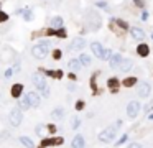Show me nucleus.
Masks as SVG:
<instances>
[{
	"label": "nucleus",
	"mask_w": 153,
	"mask_h": 148,
	"mask_svg": "<svg viewBox=\"0 0 153 148\" xmlns=\"http://www.w3.org/2000/svg\"><path fill=\"white\" fill-rule=\"evenodd\" d=\"M48 53H50V41H40L31 48V54L36 59H43Z\"/></svg>",
	"instance_id": "f257e3e1"
},
{
	"label": "nucleus",
	"mask_w": 153,
	"mask_h": 148,
	"mask_svg": "<svg viewBox=\"0 0 153 148\" xmlns=\"http://www.w3.org/2000/svg\"><path fill=\"white\" fill-rule=\"evenodd\" d=\"M86 21L87 25H89V28L91 30H99L101 28V17H99V13H97L96 10H87L86 12Z\"/></svg>",
	"instance_id": "f03ea898"
},
{
	"label": "nucleus",
	"mask_w": 153,
	"mask_h": 148,
	"mask_svg": "<svg viewBox=\"0 0 153 148\" xmlns=\"http://www.w3.org/2000/svg\"><path fill=\"white\" fill-rule=\"evenodd\" d=\"M115 133H117V125L109 127V128H105L104 132L99 133V140L104 142V143H109V142H112L114 138H115Z\"/></svg>",
	"instance_id": "7ed1b4c3"
},
{
	"label": "nucleus",
	"mask_w": 153,
	"mask_h": 148,
	"mask_svg": "<svg viewBox=\"0 0 153 148\" xmlns=\"http://www.w3.org/2000/svg\"><path fill=\"white\" fill-rule=\"evenodd\" d=\"M21 120H23V114H21L20 109H13L10 112V115H8V122H10V125L13 128L15 127H20Z\"/></svg>",
	"instance_id": "20e7f679"
},
{
	"label": "nucleus",
	"mask_w": 153,
	"mask_h": 148,
	"mask_svg": "<svg viewBox=\"0 0 153 148\" xmlns=\"http://www.w3.org/2000/svg\"><path fill=\"white\" fill-rule=\"evenodd\" d=\"M138 110H140V104H138L137 101H132V102L127 105V115L130 118L137 117V115H138Z\"/></svg>",
	"instance_id": "39448f33"
},
{
	"label": "nucleus",
	"mask_w": 153,
	"mask_h": 148,
	"mask_svg": "<svg viewBox=\"0 0 153 148\" xmlns=\"http://www.w3.org/2000/svg\"><path fill=\"white\" fill-rule=\"evenodd\" d=\"M84 46H86V40L77 36V38H74V40H72L71 46H69V50H71V51H81Z\"/></svg>",
	"instance_id": "423d86ee"
},
{
	"label": "nucleus",
	"mask_w": 153,
	"mask_h": 148,
	"mask_svg": "<svg viewBox=\"0 0 153 148\" xmlns=\"http://www.w3.org/2000/svg\"><path fill=\"white\" fill-rule=\"evenodd\" d=\"M25 99L28 101L30 107H38V105H40V96H38L36 92H28Z\"/></svg>",
	"instance_id": "0eeeda50"
},
{
	"label": "nucleus",
	"mask_w": 153,
	"mask_h": 148,
	"mask_svg": "<svg viewBox=\"0 0 153 148\" xmlns=\"http://www.w3.org/2000/svg\"><path fill=\"white\" fill-rule=\"evenodd\" d=\"M137 92H138L140 97H147V96H150V92H152V86H150L148 82H142V84L138 86Z\"/></svg>",
	"instance_id": "6e6552de"
},
{
	"label": "nucleus",
	"mask_w": 153,
	"mask_h": 148,
	"mask_svg": "<svg viewBox=\"0 0 153 148\" xmlns=\"http://www.w3.org/2000/svg\"><path fill=\"white\" fill-rule=\"evenodd\" d=\"M130 33H132V38L137 41H143L145 40V31L140 30V28H137V26H133L132 30H130Z\"/></svg>",
	"instance_id": "1a4fd4ad"
},
{
	"label": "nucleus",
	"mask_w": 153,
	"mask_h": 148,
	"mask_svg": "<svg viewBox=\"0 0 153 148\" xmlns=\"http://www.w3.org/2000/svg\"><path fill=\"white\" fill-rule=\"evenodd\" d=\"M91 50H92V53H94V56H97V58H102V56H104V48H102L101 43L94 41V43L91 45Z\"/></svg>",
	"instance_id": "9d476101"
},
{
	"label": "nucleus",
	"mask_w": 153,
	"mask_h": 148,
	"mask_svg": "<svg viewBox=\"0 0 153 148\" xmlns=\"http://www.w3.org/2000/svg\"><path fill=\"white\" fill-rule=\"evenodd\" d=\"M72 148H84L86 147V140L82 135H76V137L72 138V143H71Z\"/></svg>",
	"instance_id": "9b49d317"
},
{
	"label": "nucleus",
	"mask_w": 153,
	"mask_h": 148,
	"mask_svg": "<svg viewBox=\"0 0 153 148\" xmlns=\"http://www.w3.org/2000/svg\"><path fill=\"white\" fill-rule=\"evenodd\" d=\"M132 66H133L132 59H122V63H120V66H119V69H120L122 72H128L130 69H132Z\"/></svg>",
	"instance_id": "f8f14e48"
},
{
	"label": "nucleus",
	"mask_w": 153,
	"mask_h": 148,
	"mask_svg": "<svg viewBox=\"0 0 153 148\" xmlns=\"http://www.w3.org/2000/svg\"><path fill=\"white\" fill-rule=\"evenodd\" d=\"M31 81H33V84H35L36 87H41L43 84H46V82H45V76H43V74H33Z\"/></svg>",
	"instance_id": "ddd939ff"
},
{
	"label": "nucleus",
	"mask_w": 153,
	"mask_h": 148,
	"mask_svg": "<svg viewBox=\"0 0 153 148\" xmlns=\"http://www.w3.org/2000/svg\"><path fill=\"white\" fill-rule=\"evenodd\" d=\"M122 59H123V58L120 56V54H114V56L110 58V67H112V69H117V67L120 66Z\"/></svg>",
	"instance_id": "4468645a"
},
{
	"label": "nucleus",
	"mask_w": 153,
	"mask_h": 148,
	"mask_svg": "<svg viewBox=\"0 0 153 148\" xmlns=\"http://www.w3.org/2000/svg\"><path fill=\"white\" fill-rule=\"evenodd\" d=\"M21 92H23V86L21 84H15V86L12 87V96L17 97V99L21 96Z\"/></svg>",
	"instance_id": "2eb2a0df"
},
{
	"label": "nucleus",
	"mask_w": 153,
	"mask_h": 148,
	"mask_svg": "<svg viewBox=\"0 0 153 148\" xmlns=\"http://www.w3.org/2000/svg\"><path fill=\"white\" fill-rule=\"evenodd\" d=\"M51 26H53V30L61 28L63 26V18L61 17H53V18H51Z\"/></svg>",
	"instance_id": "dca6fc26"
},
{
	"label": "nucleus",
	"mask_w": 153,
	"mask_h": 148,
	"mask_svg": "<svg viewBox=\"0 0 153 148\" xmlns=\"http://www.w3.org/2000/svg\"><path fill=\"white\" fill-rule=\"evenodd\" d=\"M68 67L71 71H79L81 69V63H79V59H71V61L68 63Z\"/></svg>",
	"instance_id": "f3484780"
},
{
	"label": "nucleus",
	"mask_w": 153,
	"mask_h": 148,
	"mask_svg": "<svg viewBox=\"0 0 153 148\" xmlns=\"http://www.w3.org/2000/svg\"><path fill=\"white\" fill-rule=\"evenodd\" d=\"M137 53L140 54V56H148V53H150V48H148L147 45H138V50H137Z\"/></svg>",
	"instance_id": "a211bd4d"
},
{
	"label": "nucleus",
	"mask_w": 153,
	"mask_h": 148,
	"mask_svg": "<svg viewBox=\"0 0 153 148\" xmlns=\"http://www.w3.org/2000/svg\"><path fill=\"white\" fill-rule=\"evenodd\" d=\"M20 143L23 145V147H26V148H33L35 147V143L31 142V138H28V137H20Z\"/></svg>",
	"instance_id": "6ab92c4d"
},
{
	"label": "nucleus",
	"mask_w": 153,
	"mask_h": 148,
	"mask_svg": "<svg viewBox=\"0 0 153 148\" xmlns=\"http://www.w3.org/2000/svg\"><path fill=\"white\" fill-rule=\"evenodd\" d=\"M51 115L54 118H58V120H61L63 117H64V109H61V107H58V109H54L53 112H51Z\"/></svg>",
	"instance_id": "aec40b11"
},
{
	"label": "nucleus",
	"mask_w": 153,
	"mask_h": 148,
	"mask_svg": "<svg viewBox=\"0 0 153 148\" xmlns=\"http://www.w3.org/2000/svg\"><path fill=\"white\" fill-rule=\"evenodd\" d=\"M79 63H81V66H89L91 64V58L87 56V54H81L79 56Z\"/></svg>",
	"instance_id": "412c9836"
},
{
	"label": "nucleus",
	"mask_w": 153,
	"mask_h": 148,
	"mask_svg": "<svg viewBox=\"0 0 153 148\" xmlns=\"http://www.w3.org/2000/svg\"><path fill=\"white\" fill-rule=\"evenodd\" d=\"M18 109H20V110H26V109H30V104H28V101H26V99H21V101H18Z\"/></svg>",
	"instance_id": "4be33fe9"
},
{
	"label": "nucleus",
	"mask_w": 153,
	"mask_h": 148,
	"mask_svg": "<svg viewBox=\"0 0 153 148\" xmlns=\"http://www.w3.org/2000/svg\"><path fill=\"white\" fill-rule=\"evenodd\" d=\"M135 82H137L135 77H127V79L123 81V86L125 87H132V86H135Z\"/></svg>",
	"instance_id": "5701e85b"
},
{
	"label": "nucleus",
	"mask_w": 153,
	"mask_h": 148,
	"mask_svg": "<svg viewBox=\"0 0 153 148\" xmlns=\"http://www.w3.org/2000/svg\"><path fill=\"white\" fill-rule=\"evenodd\" d=\"M51 145H54V140H51V138H45V140H43V142L40 143V148L51 147Z\"/></svg>",
	"instance_id": "b1692460"
},
{
	"label": "nucleus",
	"mask_w": 153,
	"mask_h": 148,
	"mask_svg": "<svg viewBox=\"0 0 153 148\" xmlns=\"http://www.w3.org/2000/svg\"><path fill=\"white\" fill-rule=\"evenodd\" d=\"M107 86L109 87H119V79L117 77H110L107 81Z\"/></svg>",
	"instance_id": "393cba45"
},
{
	"label": "nucleus",
	"mask_w": 153,
	"mask_h": 148,
	"mask_svg": "<svg viewBox=\"0 0 153 148\" xmlns=\"http://www.w3.org/2000/svg\"><path fill=\"white\" fill-rule=\"evenodd\" d=\"M38 89L41 91V94H43L45 97H48V96H50V87H48V84H43V86H41V87H38Z\"/></svg>",
	"instance_id": "a878e982"
},
{
	"label": "nucleus",
	"mask_w": 153,
	"mask_h": 148,
	"mask_svg": "<svg viewBox=\"0 0 153 148\" xmlns=\"http://www.w3.org/2000/svg\"><path fill=\"white\" fill-rule=\"evenodd\" d=\"M79 123H81V120L77 117H72V120H71V128L72 130H76V128H79Z\"/></svg>",
	"instance_id": "bb28decb"
},
{
	"label": "nucleus",
	"mask_w": 153,
	"mask_h": 148,
	"mask_svg": "<svg viewBox=\"0 0 153 148\" xmlns=\"http://www.w3.org/2000/svg\"><path fill=\"white\" fill-rule=\"evenodd\" d=\"M23 17H25V20H26V21H30L31 18H33V15H31V10H30V8H26V10L23 12Z\"/></svg>",
	"instance_id": "cd10ccee"
},
{
	"label": "nucleus",
	"mask_w": 153,
	"mask_h": 148,
	"mask_svg": "<svg viewBox=\"0 0 153 148\" xmlns=\"http://www.w3.org/2000/svg\"><path fill=\"white\" fill-rule=\"evenodd\" d=\"M54 35H56V36H59V38H64V36H66V31H64V30H54Z\"/></svg>",
	"instance_id": "c85d7f7f"
},
{
	"label": "nucleus",
	"mask_w": 153,
	"mask_h": 148,
	"mask_svg": "<svg viewBox=\"0 0 153 148\" xmlns=\"http://www.w3.org/2000/svg\"><path fill=\"white\" fill-rule=\"evenodd\" d=\"M7 20H8V15L3 13V12H0V23H2V21H7Z\"/></svg>",
	"instance_id": "c756f323"
},
{
	"label": "nucleus",
	"mask_w": 153,
	"mask_h": 148,
	"mask_svg": "<svg viewBox=\"0 0 153 148\" xmlns=\"http://www.w3.org/2000/svg\"><path fill=\"white\" fill-rule=\"evenodd\" d=\"M117 23H119V25H120V26H122L123 30H127V28H128V25H127V23H125V21H123V20H117Z\"/></svg>",
	"instance_id": "7c9ffc66"
},
{
	"label": "nucleus",
	"mask_w": 153,
	"mask_h": 148,
	"mask_svg": "<svg viewBox=\"0 0 153 148\" xmlns=\"http://www.w3.org/2000/svg\"><path fill=\"white\" fill-rule=\"evenodd\" d=\"M53 56H54V59H59V58H61V51H59V50H56V51L53 53Z\"/></svg>",
	"instance_id": "2f4dec72"
},
{
	"label": "nucleus",
	"mask_w": 153,
	"mask_h": 148,
	"mask_svg": "<svg viewBox=\"0 0 153 148\" xmlns=\"http://www.w3.org/2000/svg\"><path fill=\"white\" fill-rule=\"evenodd\" d=\"M48 132L54 133V132H56V127H54V125H48Z\"/></svg>",
	"instance_id": "473e14b6"
},
{
	"label": "nucleus",
	"mask_w": 153,
	"mask_h": 148,
	"mask_svg": "<svg viewBox=\"0 0 153 148\" xmlns=\"http://www.w3.org/2000/svg\"><path fill=\"white\" fill-rule=\"evenodd\" d=\"M76 109H77V110L84 109V102H77V104H76Z\"/></svg>",
	"instance_id": "72a5a7b5"
},
{
	"label": "nucleus",
	"mask_w": 153,
	"mask_h": 148,
	"mask_svg": "<svg viewBox=\"0 0 153 148\" xmlns=\"http://www.w3.org/2000/svg\"><path fill=\"white\" fill-rule=\"evenodd\" d=\"M128 148H142V145H138V143H132V145H128Z\"/></svg>",
	"instance_id": "f704fd0d"
},
{
	"label": "nucleus",
	"mask_w": 153,
	"mask_h": 148,
	"mask_svg": "<svg viewBox=\"0 0 153 148\" xmlns=\"http://www.w3.org/2000/svg\"><path fill=\"white\" fill-rule=\"evenodd\" d=\"M152 109H153V102H150V104L147 105V107H145V112H148V110H152Z\"/></svg>",
	"instance_id": "c9c22d12"
},
{
	"label": "nucleus",
	"mask_w": 153,
	"mask_h": 148,
	"mask_svg": "<svg viewBox=\"0 0 153 148\" xmlns=\"http://www.w3.org/2000/svg\"><path fill=\"white\" fill-rule=\"evenodd\" d=\"M109 56H110V51H109V50H105V51H104V56H102V58H105V59H107Z\"/></svg>",
	"instance_id": "e433bc0d"
},
{
	"label": "nucleus",
	"mask_w": 153,
	"mask_h": 148,
	"mask_svg": "<svg viewBox=\"0 0 153 148\" xmlns=\"http://www.w3.org/2000/svg\"><path fill=\"white\" fill-rule=\"evenodd\" d=\"M133 2H135L138 7H143V0H133Z\"/></svg>",
	"instance_id": "4c0bfd02"
},
{
	"label": "nucleus",
	"mask_w": 153,
	"mask_h": 148,
	"mask_svg": "<svg viewBox=\"0 0 153 148\" xmlns=\"http://www.w3.org/2000/svg\"><path fill=\"white\" fill-rule=\"evenodd\" d=\"M12 74H13V71H12V69H8V71H7V72H5V77H10V76H12Z\"/></svg>",
	"instance_id": "58836bf2"
},
{
	"label": "nucleus",
	"mask_w": 153,
	"mask_h": 148,
	"mask_svg": "<svg viewBox=\"0 0 153 148\" xmlns=\"http://www.w3.org/2000/svg\"><path fill=\"white\" fill-rule=\"evenodd\" d=\"M35 132H36V133H38V135H40V133H41V132H43V128H41V127H40V125H38V127H36V130H35Z\"/></svg>",
	"instance_id": "ea45409f"
},
{
	"label": "nucleus",
	"mask_w": 153,
	"mask_h": 148,
	"mask_svg": "<svg viewBox=\"0 0 153 148\" xmlns=\"http://www.w3.org/2000/svg\"><path fill=\"white\" fill-rule=\"evenodd\" d=\"M125 140H127V135H123V137L120 138V140H119V143H123V142H125Z\"/></svg>",
	"instance_id": "a19ab883"
},
{
	"label": "nucleus",
	"mask_w": 153,
	"mask_h": 148,
	"mask_svg": "<svg viewBox=\"0 0 153 148\" xmlns=\"http://www.w3.org/2000/svg\"><path fill=\"white\" fill-rule=\"evenodd\" d=\"M152 38H153V35H152Z\"/></svg>",
	"instance_id": "79ce46f5"
}]
</instances>
